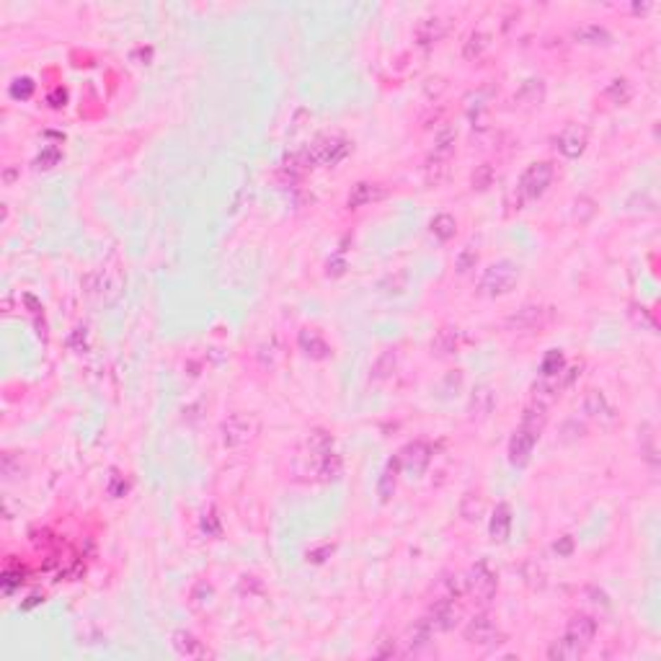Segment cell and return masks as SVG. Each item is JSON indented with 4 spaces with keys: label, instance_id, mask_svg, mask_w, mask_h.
Returning a JSON list of instances; mask_svg holds the SVG:
<instances>
[{
    "label": "cell",
    "instance_id": "cell-1",
    "mask_svg": "<svg viewBox=\"0 0 661 661\" xmlns=\"http://www.w3.org/2000/svg\"><path fill=\"white\" fill-rule=\"evenodd\" d=\"M295 473L297 476H308V478H320L331 480L339 478L341 473V460L334 452V442L326 431H310L305 437L303 447L297 450L295 457Z\"/></svg>",
    "mask_w": 661,
    "mask_h": 661
},
{
    "label": "cell",
    "instance_id": "cell-2",
    "mask_svg": "<svg viewBox=\"0 0 661 661\" xmlns=\"http://www.w3.org/2000/svg\"><path fill=\"white\" fill-rule=\"evenodd\" d=\"M548 406L545 403H537L535 400L532 406L525 408V416H522V424L519 429L514 431V437L509 439V462L514 468H522L530 462V454H532L537 439H540V431L545 426V419H548Z\"/></svg>",
    "mask_w": 661,
    "mask_h": 661
},
{
    "label": "cell",
    "instance_id": "cell-3",
    "mask_svg": "<svg viewBox=\"0 0 661 661\" xmlns=\"http://www.w3.org/2000/svg\"><path fill=\"white\" fill-rule=\"evenodd\" d=\"M519 282V266L511 261H496L491 263L480 279V289L491 297L506 295L514 289V284Z\"/></svg>",
    "mask_w": 661,
    "mask_h": 661
},
{
    "label": "cell",
    "instance_id": "cell-4",
    "mask_svg": "<svg viewBox=\"0 0 661 661\" xmlns=\"http://www.w3.org/2000/svg\"><path fill=\"white\" fill-rule=\"evenodd\" d=\"M550 181H553V166L545 163V160H542V163H532V166L522 174V178H519L517 192H519V197H522V202L540 199L542 194L548 192Z\"/></svg>",
    "mask_w": 661,
    "mask_h": 661
},
{
    "label": "cell",
    "instance_id": "cell-5",
    "mask_svg": "<svg viewBox=\"0 0 661 661\" xmlns=\"http://www.w3.org/2000/svg\"><path fill=\"white\" fill-rule=\"evenodd\" d=\"M349 152V145L339 140V137H326V140H318L315 145H310L308 150V163H315V166H334Z\"/></svg>",
    "mask_w": 661,
    "mask_h": 661
},
{
    "label": "cell",
    "instance_id": "cell-6",
    "mask_svg": "<svg viewBox=\"0 0 661 661\" xmlns=\"http://www.w3.org/2000/svg\"><path fill=\"white\" fill-rule=\"evenodd\" d=\"M254 434H256V421L246 414H233L230 419L223 424V442L228 447L246 445Z\"/></svg>",
    "mask_w": 661,
    "mask_h": 661
},
{
    "label": "cell",
    "instance_id": "cell-7",
    "mask_svg": "<svg viewBox=\"0 0 661 661\" xmlns=\"http://www.w3.org/2000/svg\"><path fill=\"white\" fill-rule=\"evenodd\" d=\"M468 591L478 602H488L496 591V574L486 563H476V568L468 574Z\"/></svg>",
    "mask_w": 661,
    "mask_h": 661
},
{
    "label": "cell",
    "instance_id": "cell-8",
    "mask_svg": "<svg viewBox=\"0 0 661 661\" xmlns=\"http://www.w3.org/2000/svg\"><path fill=\"white\" fill-rule=\"evenodd\" d=\"M558 150L563 152L565 158H579L587 148V129L579 124H568V127L556 137Z\"/></svg>",
    "mask_w": 661,
    "mask_h": 661
},
{
    "label": "cell",
    "instance_id": "cell-9",
    "mask_svg": "<svg viewBox=\"0 0 661 661\" xmlns=\"http://www.w3.org/2000/svg\"><path fill=\"white\" fill-rule=\"evenodd\" d=\"M496 636H499V630H496V625L491 622V617H486V615H476V617L470 620L468 628H465V641H468V643H476V646L494 643Z\"/></svg>",
    "mask_w": 661,
    "mask_h": 661
},
{
    "label": "cell",
    "instance_id": "cell-10",
    "mask_svg": "<svg viewBox=\"0 0 661 661\" xmlns=\"http://www.w3.org/2000/svg\"><path fill=\"white\" fill-rule=\"evenodd\" d=\"M584 411L589 414V419L599 424H613L615 421V408L610 406V400L605 398L602 391H589L584 398Z\"/></svg>",
    "mask_w": 661,
    "mask_h": 661
},
{
    "label": "cell",
    "instance_id": "cell-11",
    "mask_svg": "<svg viewBox=\"0 0 661 661\" xmlns=\"http://www.w3.org/2000/svg\"><path fill=\"white\" fill-rule=\"evenodd\" d=\"M594 633H597V622L591 620V617H587V615L571 617V620H568V628H565V638L576 641V643L584 646V648L594 641Z\"/></svg>",
    "mask_w": 661,
    "mask_h": 661
},
{
    "label": "cell",
    "instance_id": "cell-12",
    "mask_svg": "<svg viewBox=\"0 0 661 661\" xmlns=\"http://www.w3.org/2000/svg\"><path fill=\"white\" fill-rule=\"evenodd\" d=\"M429 447L424 445V442H414V445H408L403 452H400V465H406L408 470H414V473H421L426 465H429Z\"/></svg>",
    "mask_w": 661,
    "mask_h": 661
},
{
    "label": "cell",
    "instance_id": "cell-13",
    "mask_svg": "<svg viewBox=\"0 0 661 661\" xmlns=\"http://www.w3.org/2000/svg\"><path fill=\"white\" fill-rule=\"evenodd\" d=\"M509 530H511V509H509V504H499V506L494 509V517H491V527H488L491 540L504 542L506 537H509Z\"/></svg>",
    "mask_w": 661,
    "mask_h": 661
},
{
    "label": "cell",
    "instance_id": "cell-14",
    "mask_svg": "<svg viewBox=\"0 0 661 661\" xmlns=\"http://www.w3.org/2000/svg\"><path fill=\"white\" fill-rule=\"evenodd\" d=\"M300 349L313 359H326L328 351H331L328 349V343L323 341V336H320L318 331H310V328L300 331Z\"/></svg>",
    "mask_w": 661,
    "mask_h": 661
},
{
    "label": "cell",
    "instance_id": "cell-15",
    "mask_svg": "<svg viewBox=\"0 0 661 661\" xmlns=\"http://www.w3.org/2000/svg\"><path fill=\"white\" fill-rule=\"evenodd\" d=\"M174 648L181 656H189V659H194V656H207V648L202 646V641H197V638L192 636V633H186V630H176L174 633Z\"/></svg>",
    "mask_w": 661,
    "mask_h": 661
},
{
    "label": "cell",
    "instance_id": "cell-16",
    "mask_svg": "<svg viewBox=\"0 0 661 661\" xmlns=\"http://www.w3.org/2000/svg\"><path fill=\"white\" fill-rule=\"evenodd\" d=\"M565 369V359L561 349H550L540 362V377L542 380H561Z\"/></svg>",
    "mask_w": 661,
    "mask_h": 661
},
{
    "label": "cell",
    "instance_id": "cell-17",
    "mask_svg": "<svg viewBox=\"0 0 661 661\" xmlns=\"http://www.w3.org/2000/svg\"><path fill=\"white\" fill-rule=\"evenodd\" d=\"M447 32V24L442 21V18H426V21H421V26L416 29V39H419V44H434V41H439L442 37H445Z\"/></svg>",
    "mask_w": 661,
    "mask_h": 661
},
{
    "label": "cell",
    "instance_id": "cell-18",
    "mask_svg": "<svg viewBox=\"0 0 661 661\" xmlns=\"http://www.w3.org/2000/svg\"><path fill=\"white\" fill-rule=\"evenodd\" d=\"M587 651L584 646H579L576 641H571V638H561V641H556V643L548 648V656L550 659H558V661H574L579 659L582 653Z\"/></svg>",
    "mask_w": 661,
    "mask_h": 661
},
{
    "label": "cell",
    "instance_id": "cell-19",
    "mask_svg": "<svg viewBox=\"0 0 661 661\" xmlns=\"http://www.w3.org/2000/svg\"><path fill=\"white\" fill-rule=\"evenodd\" d=\"M542 96H545V86H542V80L537 78H530L522 83V88L517 91V96H514V101L522 106H535L540 104Z\"/></svg>",
    "mask_w": 661,
    "mask_h": 661
},
{
    "label": "cell",
    "instance_id": "cell-20",
    "mask_svg": "<svg viewBox=\"0 0 661 661\" xmlns=\"http://www.w3.org/2000/svg\"><path fill=\"white\" fill-rule=\"evenodd\" d=\"M491 408H494V393L483 385L470 398V419H486L491 414Z\"/></svg>",
    "mask_w": 661,
    "mask_h": 661
},
{
    "label": "cell",
    "instance_id": "cell-21",
    "mask_svg": "<svg viewBox=\"0 0 661 661\" xmlns=\"http://www.w3.org/2000/svg\"><path fill=\"white\" fill-rule=\"evenodd\" d=\"M574 39L582 41V44H610V32H607L605 26H597V24H587V26H579L574 32Z\"/></svg>",
    "mask_w": 661,
    "mask_h": 661
},
{
    "label": "cell",
    "instance_id": "cell-22",
    "mask_svg": "<svg viewBox=\"0 0 661 661\" xmlns=\"http://www.w3.org/2000/svg\"><path fill=\"white\" fill-rule=\"evenodd\" d=\"M454 349H457V331H454V328H442V331H437L434 341H431V351L439 354V357H447V354H452Z\"/></svg>",
    "mask_w": 661,
    "mask_h": 661
},
{
    "label": "cell",
    "instance_id": "cell-23",
    "mask_svg": "<svg viewBox=\"0 0 661 661\" xmlns=\"http://www.w3.org/2000/svg\"><path fill=\"white\" fill-rule=\"evenodd\" d=\"M377 197H380L377 186H374V183L362 181V183H357V186L351 189V194H349V207H351V209L365 207V204H369V202L377 199Z\"/></svg>",
    "mask_w": 661,
    "mask_h": 661
},
{
    "label": "cell",
    "instance_id": "cell-24",
    "mask_svg": "<svg viewBox=\"0 0 661 661\" xmlns=\"http://www.w3.org/2000/svg\"><path fill=\"white\" fill-rule=\"evenodd\" d=\"M431 235L437 240H450L454 238V233H457V223H454L452 215H437L434 220H431Z\"/></svg>",
    "mask_w": 661,
    "mask_h": 661
},
{
    "label": "cell",
    "instance_id": "cell-25",
    "mask_svg": "<svg viewBox=\"0 0 661 661\" xmlns=\"http://www.w3.org/2000/svg\"><path fill=\"white\" fill-rule=\"evenodd\" d=\"M398 470H400V457H395V460L388 462V468H385L383 478H380V486H377V491H380V496H383V499H391L393 491H395Z\"/></svg>",
    "mask_w": 661,
    "mask_h": 661
},
{
    "label": "cell",
    "instance_id": "cell-26",
    "mask_svg": "<svg viewBox=\"0 0 661 661\" xmlns=\"http://www.w3.org/2000/svg\"><path fill=\"white\" fill-rule=\"evenodd\" d=\"M454 137H457V132L452 127L439 129L437 137H434V155L437 158H450V152L454 148Z\"/></svg>",
    "mask_w": 661,
    "mask_h": 661
},
{
    "label": "cell",
    "instance_id": "cell-27",
    "mask_svg": "<svg viewBox=\"0 0 661 661\" xmlns=\"http://www.w3.org/2000/svg\"><path fill=\"white\" fill-rule=\"evenodd\" d=\"M395 369V351L393 349H385L380 357H377V362L372 365V377L374 380H385L388 374Z\"/></svg>",
    "mask_w": 661,
    "mask_h": 661
},
{
    "label": "cell",
    "instance_id": "cell-28",
    "mask_svg": "<svg viewBox=\"0 0 661 661\" xmlns=\"http://www.w3.org/2000/svg\"><path fill=\"white\" fill-rule=\"evenodd\" d=\"M607 96L613 98L615 104H625V101H630V96H633V91H630V83L628 80H613L610 86H607Z\"/></svg>",
    "mask_w": 661,
    "mask_h": 661
},
{
    "label": "cell",
    "instance_id": "cell-29",
    "mask_svg": "<svg viewBox=\"0 0 661 661\" xmlns=\"http://www.w3.org/2000/svg\"><path fill=\"white\" fill-rule=\"evenodd\" d=\"M460 514L465 519H478L483 514V499L478 494H468L460 504Z\"/></svg>",
    "mask_w": 661,
    "mask_h": 661
},
{
    "label": "cell",
    "instance_id": "cell-30",
    "mask_svg": "<svg viewBox=\"0 0 661 661\" xmlns=\"http://www.w3.org/2000/svg\"><path fill=\"white\" fill-rule=\"evenodd\" d=\"M470 183H473V189H478V192L488 189V186L494 183V166H491V163L478 166L476 168V174H473V178H470Z\"/></svg>",
    "mask_w": 661,
    "mask_h": 661
},
{
    "label": "cell",
    "instance_id": "cell-31",
    "mask_svg": "<svg viewBox=\"0 0 661 661\" xmlns=\"http://www.w3.org/2000/svg\"><path fill=\"white\" fill-rule=\"evenodd\" d=\"M476 263H478V251L473 246H465L457 254V261H454V266H457V271L460 274H465V271H470V269H476Z\"/></svg>",
    "mask_w": 661,
    "mask_h": 661
},
{
    "label": "cell",
    "instance_id": "cell-32",
    "mask_svg": "<svg viewBox=\"0 0 661 661\" xmlns=\"http://www.w3.org/2000/svg\"><path fill=\"white\" fill-rule=\"evenodd\" d=\"M537 320H540V308H522V310H519L517 315L509 320V326L525 328V326H532V323H537Z\"/></svg>",
    "mask_w": 661,
    "mask_h": 661
},
{
    "label": "cell",
    "instance_id": "cell-33",
    "mask_svg": "<svg viewBox=\"0 0 661 661\" xmlns=\"http://www.w3.org/2000/svg\"><path fill=\"white\" fill-rule=\"evenodd\" d=\"M21 582H24V571H21V568L8 565V568L3 571V591H6V594H11L16 587H21Z\"/></svg>",
    "mask_w": 661,
    "mask_h": 661
},
{
    "label": "cell",
    "instance_id": "cell-34",
    "mask_svg": "<svg viewBox=\"0 0 661 661\" xmlns=\"http://www.w3.org/2000/svg\"><path fill=\"white\" fill-rule=\"evenodd\" d=\"M486 47V37L483 34H473L468 39V44H465V57H476V55H480V49Z\"/></svg>",
    "mask_w": 661,
    "mask_h": 661
},
{
    "label": "cell",
    "instance_id": "cell-35",
    "mask_svg": "<svg viewBox=\"0 0 661 661\" xmlns=\"http://www.w3.org/2000/svg\"><path fill=\"white\" fill-rule=\"evenodd\" d=\"M60 160V150L57 148H49V150H44V155H39L37 158V166L39 168H52Z\"/></svg>",
    "mask_w": 661,
    "mask_h": 661
},
{
    "label": "cell",
    "instance_id": "cell-36",
    "mask_svg": "<svg viewBox=\"0 0 661 661\" xmlns=\"http://www.w3.org/2000/svg\"><path fill=\"white\" fill-rule=\"evenodd\" d=\"M202 530H204L207 535H217V532H220V519L215 517V511L204 514V519H202Z\"/></svg>",
    "mask_w": 661,
    "mask_h": 661
},
{
    "label": "cell",
    "instance_id": "cell-37",
    "mask_svg": "<svg viewBox=\"0 0 661 661\" xmlns=\"http://www.w3.org/2000/svg\"><path fill=\"white\" fill-rule=\"evenodd\" d=\"M32 88H34V86H32V80H29V78H24V80H16V86L11 88V93H13V96H16V98H21V96L26 98V96H29V93H32Z\"/></svg>",
    "mask_w": 661,
    "mask_h": 661
},
{
    "label": "cell",
    "instance_id": "cell-38",
    "mask_svg": "<svg viewBox=\"0 0 661 661\" xmlns=\"http://www.w3.org/2000/svg\"><path fill=\"white\" fill-rule=\"evenodd\" d=\"M65 98H67V93H65V88H55L52 93H49V106H65Z\"/></svg>",
    "mask_w": 661,
    "mask_h": 661
},
{
    "label": "cell",
    "instance_id": "cell-39",
    "mask_svg": "<svg viewBox=\"0 0 661 661\" xmlns=\"http://www.w3.org/2000/svg\"><path fill=\"white\" fill-rule=\"evenodd\" d=\"M571 548H574V540H571V537H563L561 542H556V553H558V556H568V553H571Z\"/></svg>",
    "mask_w": 661,
    "mask_h": 661
}]
</instances>
